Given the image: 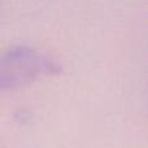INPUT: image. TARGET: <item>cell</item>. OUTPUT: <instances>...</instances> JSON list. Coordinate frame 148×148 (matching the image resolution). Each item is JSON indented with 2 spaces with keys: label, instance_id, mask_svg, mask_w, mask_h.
<instances>
[{
  "label": "cell",
  "instance_id": "cell-1",
  "mask_svg": "<svg viewBox=\"0 0 148 148\" xmlns=\"http://www.w3.org/2000/svg\"><path fill=\"white\" fill-rule=\"evenodd\" d=\"M59 72V65L36 49L25 46L12 47L0 55V92Z\"/></svg>",
  "mask_w": 148,
  "mask_h": 148
}]
</instances>
